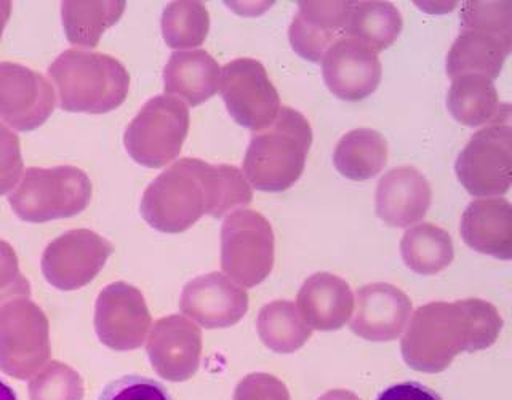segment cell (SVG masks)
I'll list each match as a JSON object with an SVG mask.
<instances>
[{
	"label": "cell",
	"mask_w": 512,
	"mask_h": 400,
	"mask_svg": "<svg viewBox=\"0 0 512 400\" xmlns=\"http://www.w3.org/2000/svg\"><path fill=\"white\" fill-rule=\"evenodd\" d=\"M252 200V188L239 168L188 157L149 184L141 199V216L156 231L181 234L204 215L221 218Z\"/></svg>",
	"instance_id": "obj_1"
},
{
	"label": "cell",
	"mask_w": 512,
	"mask_h": 400,
	"mask_svg": "<svg viewBox=\"0 0 512 400\" xmlns=\"http://www.w3.org/2000/svg\"><path fill=\"white\" fill-rule=\"evenodd\" d=\"M503 324L498 308L480 298L424 304L408 320L402 357L416 372H444L461 352L493 346Z\"/></svg>",
	"instance_id": "obj_2"
},
{
	"label": "cell",
	"mask_w": 512,
	"mask_h": 400,
	"mask_svg": "<svg viewBox=\"0 0 512 400\" xmlns=\"http://www.w3.org/2000/svg\"><path fill=\"white\" fill-rule=\"evenodd\" d=\"M311 144L308 119L282 106L276 120L252 136L242 164L245 180L258 191H287L303 175Z\"/></svg>",
	"instance_id": "obj_3"
},
{
	"label": "cell",
	"mask_w": 512,
	"mask_h": 400,
	"mask_svg": "<svg viewBox=\"0 0 512 400\" xmlns=\"http://www.w3.org/2000/svg\"><path fill=\"white\" fill-rule=\"evenodd\" d=\"M48 74L60 93L64 111L106 114L127 100L130 74L112 56L104 53L66 50L61 53Z\"/></svg>",
	"instance_id": "obj_4"
},
{
	"label": "cell",
	"mask_w": 512,
	"mask_h": 400,
	"mask_svg": "<svg viewBox=\"0 0 512 400\" xmlns=\"http://www.w3.org/2000/svg\"><path fill=\"white\" fill-rule=\"evenodd\" d=\"M92 191V181L80 168L32 167L10 196V205L26 223H48L84 212L92 200Z\"/></svg>",
	"instance_id": "obj_5"
},
{
	"label": "cell",
	"mask_w": 512,
	"mask_h": 400,
	"mask_svg": "<svg viewBox=\"0 0 512 400\" xmlns=\"http://www.w3.org/2000/svg\"><path fill=\"white\" fill-rule=\"evenodd\" d=\"M188 132V106L175 96H154L128 124L125 149L136 164L162 168L180 156Z\"/></svg>",
	"instance_id": "obj_6"
},
{
	"label": "cell",
	"mask_w": 512,
	"mask_h": 400,
	"mask_svg": "<svg viewBox=\"0 0 512 400\" xmlns=\"http://www.w3.org/2000/svg\"><path fill=\"white\" fill-rule=\"evenodd\" d=\"M271 223L255 210L231 213L221 228V268L240 287L260 285L274 268Z\"/></svg>",
	"instance_id": "obj_7"
},
{
	"label": "cell",
	"mask_w": 512,
	"mask_h": 400,
	"mask_svg": "<svg viewBox=\"0 0 512 400\" xmlns=\"http://www.w3.org/2000/svg\"><path fill=\"white\" fill-rule=\"evenodd\" d=\"M52 354L50 324L45 312L29 298L10 301L0 309V372L29 380Z\"/></svg>",
	"instance_id": "obj_8"
},
{
	"label": "cell",
	"mask_w": 512,
	"mask_h": 400,
	"mask_svg": "<svg viewBox=\"0 0 512 400\" xmlns=\"http://www.w3.org/2000/svg\"><path fill=\"white\" fill-rule=\"evenodd\" d=\"M463 188L476 197L504 196L512 183V128L488 125L471 136L455 162Z\"/></svg>",
	"instance_id": "obj_9"
},
{
	"label": "cell",
	"mask_w": 512,
	"mask_h": 400,
	"mask_svg": "<svg viewBox=\"0 0 512 400\" xmlns=\"http://www.w3.org/2000/svg\"><path fill=\"white\" fill-rule=\"evenodd\" d=\"M220 93L232 119L255 133L268 128L282 108L266 68L252 58H237L224 66Z\"/></svg>",
	"instance_id": "obj_10"
},
{
	"label": "cell",
	"mask_w": 512,
	"mask_h": 400,
	"mask_svg": "<svg viewBox=\"0 0 512 400\" xmlns=\"http://www.w3.org/2000/svg\"><path fill=\"white\" fill-rule=\"evenodd\" d=\"M114 252L109 240L90 229H72L56 237L42 255V272L48 284L72 292L100 274Z\"/></svg>",
	"instance_id": "obj_11"
},
{
	"label": "cell",
	"mask_w": 512,
	"mask_h": 400,
	"mask_svg": "<svg viewBox=\"0 0 512 400\" xmlns=\"http://www.w3.org/2000/svg\"><path fill=\"white\" fill-rule=\"evenodd\" d=\"M152 319L143 293L127 282L104 287L95 304V330L104 346L127 352L143 346Z\"/></svg>",
	"instance_id": "obj_12"
},
{
	"label": "cell",
	"mask_w": 512,
	"mask_h": 400,
	"mask_svg": "<svg viewBox=\"0 0 512 400\" xmlns=\"http://www.w3.org/2000/svg\"><path fill=\"white\" fill-rule=\"evenodd\" d=\"M55 90L40 72L0 63V119L18 132H32L55 111Z\"/></svg>",
	"instance_id": "obj_13"
},
{
	"label": "cell",
	"mask_w": 512,
	"mask_h": 400,
	"mask_svg": "<svg viewBox=\"0 0 512 400\" xmlns=\"http://www.w3.org/2000/svg\"><path fill=\"white\" fill-rule=\"evenodd\" d=\"M146 349L157 375L173 383L188 381L199 370L202 332L180 314L162 317L152 327Z\"/></svg>",
	"instance_id": "obj_14"
},
{
	"label": "cell",
	"mask_w": 512,
	"mask_h": 400,
	"mask_svg": "<svg viewBox=\"0 0 512 400\" xmlns=\"http://www.w3.org/2000/svg\"><path fill=\"white\" fill-rule=\"evenodd\" d=\"M381 61L372 48L349 37H340L322 58V76L333 95L341 100L360 101L380 85Z\"/></svg>",
	"instance_id": "obj_15"
},
{
	"label": "cell",
	"mask_w": 512,
	"mask_h": 400,
	"mask_svg": "<svg viewBox=\"0 0 512 400\" xmlns=\"http://www.w3.org/2000/svg\"><path fill=\"white\" fill-rule=\"evenodd\" d=\"M181 311L205 328L236 325L248 311V295L221 272H210L186 284Z\"/></svg>",
	"instance_id": "obj_16"
},
{
	"label": "cell",
	"mask_w": 512,
	"mask_h": 400,
	"mask_svg": "<svg viewBox=\"0 0 512 400\" xmlns=\"http://www.w3.org/2000/svg\"><path fill=\"white\" fill-rule=\"evenodd\" d=\"M351 330L368 341L397 340L412 317V301L391 284H370L356 293Z\"/></svg>",
	"instance_id": "obj_17"
},
{
	"label": "cell",
	"mask_w": 512,
	"mask_h": 400,
	"mask_svg": "<svg viewBox=\"0 0 512 400\" xmlns=\"http://www.w3.org/2000/svg\"><path fill=\"white\" fill-rule=\"evenodd\" d=\"M431 202V184L410 165L392 168L376 186V215L392 228H407L423 220Z\"/></svg>",
	"instance_id": "obj_18"
},
{
	"label": "cell",
	"mask_w": 512,
	"mask_h": 400,
	"mask_svg": "<svg viewBox=\"0 0 512 400\" xmlns=\"http://www.w3.org/2000/svg\"><path fill=\"white\" fill-rule=\"evenodd\" d=\"M354 2H298L288 39L301 58L319 63L332 47L335 37L344 31Z\"/></svg>",
	"instance_id": "obj_19"
},
{
	"label": "cell",
	"mask_w": 512,
	"mask_h": 400,
	"mask_svg": "<svg viewBox=\"0 0 512 400\" xmlns=\"http://www.w3.org/2000/svg\"><path fill=\"white\" fill-rule=\"evenodd\" d=\"M461 237L468 247L498 260H511L512 207L503 197L472 200L464 210Z\"/></svg>",
	"instance_id": "obj_20"
},
{
	"label": "cell",
	"mask_w": 512,
	"mask_h": 400,
	"mask_svg": "<svg viewBox=\"0 0 512 400\" xmlns=\"http://www.w3.org/2000/svg\"><path fill=\"white\" fill-rule=\"evenodd\" d=\"M296 306L306 324L320 332L344 327L354 312V295L346 280L330 272H317L304 280Z\"/></svg>",
	"instance_id": "obj_21"
},
{
	"label": "cell",
	"mask_w": 512,
	"mask_h": 400,
	"mask_svg": "<svg viewBox=\"0 0 512 400\" xmlns=\"http://www.w3.org/2000/svg\"><path fill=\"white\" fill-rule=\"evenodd\" d=\"M220 77V64L205 50L175 52L164 69L165 93L197 108L218 92Z\"/></svg>",
	"instance_id": "obj_22"
},
{
	"label": "cell",
	"mask_w": 512,
	"mask_h": 400,
	"mask_svg": "<svg viewBox=\"0 0 512 400\" xmlns=\"http://www.w3.org/2000/svg\"><path fill=\"white\" fill-rule=\"evenodd\" d=\"M511 50L512 39L482 29H463L448 50V77L479 74L495 80Z\"/></svg>",
	"instance_id": "obj_23"
},
{
	"label": "cell",
	"mask_w": 512,
	"mask_h": 400,
	"mask_svg": "<svg viewBox=\"0 0 512 400\" xmlns=\"http://www.w3.org/2000/svg\"><path fill=\"white\" fill-rule=\"evenodd\" d=\"M447 108L466 127L509 122V104H501L495 82L479 74H463L452 79Z\"/></svg>",
	"instance_id": "obj_24"
},
{
	"label": "cell",
	"mask_w": 512,
	"mask_h": 400,
	"mask_svg": "<svg viewBox=\"0 0 512 400\" xmlns=\"http://www.w3.org/2000/svg\"><path fill=\"white\" fill-rule=\"evenodd\" d=\"M333 162L349 180H370L388 164V141L372 128H356L338 141Z\"/></svg>",
	"instance_id": "obj_25"
},
{
	"label": "cell",
	"mask_w": 512,
	"mask_h": 400,
	"mask_svg": "<svg viewBox=\"0 0 512 400\" xmlns=\"http://www.w3.org/2000/svg\"><path fill=\"white\" fill-rule=\"evenodd\" d=\"M404 29V20L391 2H357L352 4L351 13L344 26L349 39L380 53L391 47Z\"/></svg>",
	"instance_id": "obj_26"
},
{
	"label": "cell",
	"mask_w": 512,
	"mask_h": 400,
	"mask_svg": "<svg viewBox=\"0 0 512 400\" xmlns=\"http://www.w3.org/2000/svg\"><path fill=\"white\" fill-rule=\"evenodd\" d=\"M400 253L405 266L421 276L439 274L455 258L450 234L431 223L416 224L408 229L400 240Z\"/></svg>",
	"instance_id": "obj_27"
},
{
	"label": "cell",
	"mask_w": 512,
	"mask_h": 400,
	"mask_svg": "<svg viewBox=\"0 0 512 400\" xmlns=\"http://www.w3.org/2000/svg\"><path fill=\"white\" fill-rule=\"evenodd\" d=\"M256 330L264 346L279 354L298 351L312 336V328L306 324L298 306L287 300L264 304L256 320Z\"/></svg>",
	"instance_id": "obj_28"
},
{
	"label": "cell",
	"mask_w": 512,
	"mask_h": 400,
	"mask_svg": "<svg viewBox=\"0 0 512 400\" xmlns=\"http://www.w3.org/2000/svg\"><path fill=\"white\" fill-rule=\"evenodd\" d=\"M124 12L125 2H63L64 32L71 44L95 48Z\"/></svg>",
	"instance_id": "obj_29"
},
{
	"label": "cell",
	"mask_w": 512,
	"mask_h": 400,
	"mask_svg": "<svg viewBox=\"0 0 512 400\" xmlns=\"http://www.w3.org/2000/svg\"><path fill=\"white\" fill-rule=\"evenodd\" d=\"M210 15L202 2H172L162 13V34L168 47L194 48L204 44Z\"/></svg>",
	"instance_id": "obj_30"
},
{
	"label": "cell",
	"mask_w": 512,
	"mask_h": 400,
	"mask_svg": "<svg viewBox=\"0 0 512 400\" xmlns=\"http://www.w3.org/2000/svg\"><path fill=\"white\" fill-rule=\"evenodd\" d=\"M85 388L82 376L63 362H50L29 383L31 400H82Z\"/></svg>",
	"instance_id": "obj_31"
},
{
	"label": "cell",
	"mask_w": 512,
	"mask_h": 400,
	"mask_svg": "<svg viewBox=\"0 0 512 400\" xmlns=\"http://www.w3.org/2000/svg\"><path fill=\"white\" fill-rule=\"evenodd\" d=\"M461 28L482 29L512 39L511 2H466L461 10Z\"/></svg>",
	"instance_id": "obj_32"
},
{
	"label": "cell",
	"mask_w": 512,
	"mask_h": 400,
	"mask_svg": "<svg viewBox=\"0 0 512 400\" xmlns=\"http://www.w3.org/2000/svg\"><path fill=\"white\" fill-rule=\"evenodd\" d=\"M31 296V284L21 274L12 245L0 240V309L10 301Z\"/></svg>",
	"instance_id": "obj_33"
},
{
	"label": "cell",
	"mask_w": 512,
	"mask_h": 400,
	"mask_svg": "<svg viewBox=\"0 0 512 400\" xmlns=\"http://www.w3.org/2000/svg\"><path fill=\"white\" fill-rule=\"evenodd\" d=\"M100 400H172L167 389L157 381L144 376L128 375L112 381L104 389Z\"/></svg>",
	"instance_id": "obj_34"
},
{
	"label": "cell",
	"mask_w": 512,
	"mask_h": 400,
	"mask_svg": "<svg viewBox=\"0 0 512 400\" xmlns=\"http://www.w3.org/2000/svg\"><path fill=\"white\" fill-rule=\"evenodd\" d=\"M23 170L20 138L0 122V196L15 188Z\"/></svg>",
	"instance_id": "obj_35"
},
{
	"label": "cell",
	"mask_w": 512,
	"mask_h": 400,
	"mask_svg": "<svg viewBox=\"0 0 512 400\" xmlns=\"http://www.w3.org/2000/svg\"><path fill=\"white\" fill-rule=\"evenodd\" d=\"M234 400H292L287 386L269 373H250L237 384Z\"/></svg>",
	"instance_id": "obj_36"
},
{
	"label": "cell",
	"mask_w": 512,
	"mask_h": 400,
	"mask_svg": "<svg viewBox=\"0 0 512 400\" xmlns=\"http://www.w3.org/2000/svg\"><path fill=\"white\" fill-rule=\"evenodd\" d=\"M376 400H442L439 394L415 381L394 384L384 389Z\"/></svg>",
	"instance_id": "obj_37"
},
{
	"label": "cell",
	"mask_w": 512,
	"mask_h": 400,
	"mask_svg": "<svg viewBox=\"0 0 512 400\" xmlns=\"http://www.w3.org/2000/svg\"><path fill=\"white\" fill-rule=\"evenodd\" d=\"M317 400H360L354 392L346 391V389H333V391L325 392L324 396H320Z\"/></svg>",
	"instance_id": "obj_38"
},
{
	"label": "cell",
	"mask_w": 512,
	"mask_h": 400,
	"mask_svg": "<svg viewBox=\"0 0 512 400\" xmlns=\"http://www.w3.org/2000/svg\"><path fill=\"white\" fill-rule=\"evenodd\" d=\"M10 15H12V2H0V37L4 32L5 24L10 20Z\"/></svg>",
	"instance_id": "obj_39"
},
{
	"label": "cell",
	"mask_w": 512,
	"mask_h": 400,
	"mask_svg": "<svg viewBox=\"0 0 512 400\" xmlns=\"http://www.w3.org/2000/svg\"><path fill=\"white\" fill-rule=\"evenodd\" d=\"M0 400H18L13 389L2 380H0Z\"/></svg>",
	"instance_id": "obj_40"
}]
</instances>
